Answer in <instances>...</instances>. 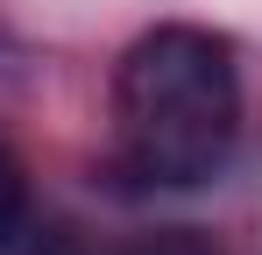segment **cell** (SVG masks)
Returning <instances> with one entry per match:
<instances>
[{
	"mask_svg": "<svg viewBox=\"0 0 262 255\" xmlns=\"http://www.w3.org/2000/svg\"><path fill=\"white\" fill-rule=\"evenodd\" d=\"M241 142V78L213 29L163 22L114 71V163L149 192L213 184Z\"/></svg>",
	"mask_w": 262,
	"mask_h": 255,
	"instance_id": "obj_1",
	"label": "cell"
},
{
	"mask_svg": "<svg viewBox=\"0 0 262 255\" xmlns=\"http://www.w3.org/2000/svg\"><path fill=\"white\" fill-rule=\"evenodd\" d=\"M29 227V163L14 156V142L0 135V248Z\"/></svg>",
	"mask_w": 262,
	"mask_h": 255,
	"instance_id": "obj_2",
	"label": "cell"
},
{
	"mask_svg": "<svg viewBox=\"0 0 262 255\" xmlns=\"http://www.w3.org/2000/svg\"><path fill=\"white\" fill-rule=\"evenodd\" d=\"M29 255H85V241H78L71 227H50V234H43V241H36Z\"/></svg>",
	"mask_w": 262,
	"mask_h": 255,
	"instance_id": "obj_3",
	"label": "cell"
},
{
	"mask_svg": "<svg viewBox=\"0 0 262 255\" xmlns=\"http://www.w3.org/2000/svg\"><path fill=\"white\" fill-rule=\"evenodd\" d=\"M142 255H206L199 241H184V234H170V241H156V248H142Z\"/></svg>",
	"mask_w": 262,
	"mask_h": 255,
	"instance_id": "obj_4",
	"label": "cell"
}]
</instances>
